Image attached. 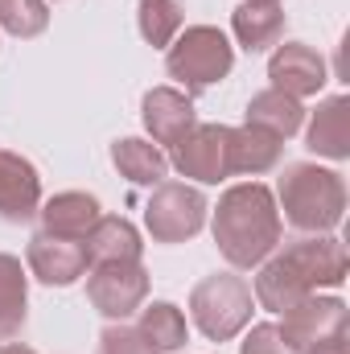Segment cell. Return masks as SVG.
<instances>
[{"label":"cell","mask_w":350,"mask_h":354,"mask_svg":"<svg viewBox=\"0 0 350 354\" xmlns=\"http://www.w3.org/2000/svg\"><path fill=\"white\" fill-rule=\"evenodd\" d=\"M239 354H293V351H288V342L280 338V330H276L272 322H260V326L248 330V338H243Z\"/></svg>","instance_id":"26"},{"label":"cell","mask_w":350,"mask_h":354,"mask_svg":"<svg viewBox=\"0 0 350 354\" xmlns=\"http://www.w3.org/2000/svg\"><path fill=\"white\" fill-rule=\"evenodd\" d=\"M99 354H157V351L145 342V334H140L136 326L111 322V326L99 334Z\"/></svg>","instance_id":"25"},{"label":"cell","mask_w":350,"mask_h":354,"mask_svg":"<svg viewBox=\"0 0 350 354\" xmlns=\"http://www.w3.org/2000/svg\"><path fill=\"white\" fill-rule=\"evenodd\" d=\"M231 33L248 54H264V50L280 46V37H284V8L264 4V0H243L231 12Z\"/></svg>","instance_id":"16"},{"label":"cell","mask_w":350,"mask_h":354,"mask_svg":"<svg viewBox=\"0 0 350 354\" xmlns=\"http://www.w3.org/2000/svg\"><path fill=\"white\" fill-rule=\"evenodd\" d=\"M305 149L330 161H347L350 157V99L347 95H330L317 103L309 132H305Z\"/></svg>","instance_id":"15"},{"label":"cell","mask_w":350,"mask_h":354,"mask_svg":"<svg viewBox=\"0 0 350 354\" xmlns=\"http://www.w3.org/2000/svg\"><path fill=\"white\" fill-rule=\"evenodd\" d=\"M29 313V272L17 256L0 252V342H12Z\"/></svg>","instance_id":"20"},{"label":"cell","mask_w":350,"mask_h":354,"mask_svg":"<svg viewBox=\"0 0 350 354\" xmlns=\"http://www.w3.org/2000/svg\"><path fill=\"white\" fill-rule=\"evenodd\" d=\"M248 124L272 132L276 140H288L293 132H301L305 107H301V99H293V95H284V91L268 87V91H260V95H252V103H248Z\"/></svg>","instance_id":"21"},{"label":"cell","mask_w":350,"mask_h":354,"mask_svg":"<svg viewBox=\"0 0 350 354\" xmlns=\"http://www.w3.org/2000/svg\"><path fill=\"white\" fill-rule=\"evenodd\" d=\"M25 268H29V276H37L50 288H66V284H75V280L87 276V268H91L87 243L37 231L29 239V248H25Z\"/></svg>","instance_id":"9"},{"label":"cell","mask_w":350,"mask_h":354,"mask_svg":"<svg viewBox=\"0 0 350 354\" xmlns=\"http://www.w3.org/2000/svg\"><path fill=\"white\" fill-rule=\"evenodd\" d=\"M206 198L202 189L185 185V181H161L153 185V198L145 202V227L153 235V243H185L206 227Z\"/></svg>","instance_id":"5"},{"label":"cell","mask_w":350,"mask_h":354,"mask_svg":"<svg viewBox=\"0 0 350 354\" xmlns=\"http://www.w3.org/2000/svg\"><path fill=\"white\" fill-rule=\"evenodd\" d=\"M293 272L305 280V288L309 292H317V288H338L342 280H347V248H342V239H334V235H305V239H293L284 252H280Z\"/></svg>","instance_id":"10"},{"label":"cell","mask_w":350,"mask_h":354,"mask_svg":"<svg viewBox=\"0 0 350 354\" xmlns=\"http://www.w3.org/2000/svg\"><path fill=\"white\" fill-rule=\"evenodd\" d=\"M140 120H145V132L153 136V145H169L174 149L177 140L198 124V111H194V99L185 91L153 87L140 99Z\"/></svg>","instance_id":"13"},{"label":"cell","mask_w":350,"mask_h":354,"mask_svg":"<svg viewBox=\"0 0 350 354\" xmlns=\"http://www.w3.org/2000/svg\"><path fill=\"white\" fill-rule=\"evenodd\" d=\"M227 124H194L174 149H169V165L190 181L202 185H219L231 177L227 165Z\"/></svg>","instance_id":"8"},{"label":"cell","mask_w":350,"mask_h":354,"mask_svg":"<svg viewBox=\"0 0 350 354\" xmlns=\"http://www.w3.org/2000/svg\"><path fill=\"white\" fill-rule=\"evenodd\" d=\"M347 326H350V309L342 297H317V292H309L305 301H297L293 309H284V322L276 330L288 342V351L301 354V351H309V346L347 338Z\"/></svg>","instance_id":"7"},{"label":"cell","mask_w":350,"mask_h":354,"mask_svg":"<svg viewBox=\"0 0 350 354\" xmlns=\"http://www.w3.org/2000/svg\"><path fill=\"white\" fill-rule=\"evenodd\" d=\"M276 210L305 235H330L347 214V181L326 165L293 161L276 177Z\"/></svg>","instance_id":"2"},{"label":"cell","mask_w":350,"mask_h":354,"mask_svg":"<svg viewBox=\"0 0 350 354\" xmlns=\"http://www.w3.org/2000/svg\"><path fill=\"white\" fill-rule=\"evenodd\" d=\"M0 354H37V351H29V346H21V342H4Z\"/></svg>","instance_id":"28"},{"label":"cell","mask_w":350,"mask_h":354,"mask_svg":"<svg viewBox=\"0 0 350 354\" xmlns=\"http://www.w3.org/2000/svg\"><path fill=\"white\" fill-rule=\"evenodd\" d=\"M111 165L120 177H128L132 185H161L169 174V157L161 153V145L140 140V136H124L111 145Z\"/></svg>","instance_id":"19"},{"label":"cell","mask_w":350,"mask_h":354,"mask_svg":"<svg viewBox=\"0 0 350 354\" xmlns=\"http://www.w3.org/2000/svg\"><path fill=\"white\" fill-rule=\"evenodd\" d=\"M235 66V46L227 41L223 29L214 25H190L181 29L169 50H165V75L177 87H185V95H202L214 83H223Z\"/></svg>","instance_id":"3"},{"label":"cell","mask_w":350,"mask_h":354,"mask_svg":"<svg viewBox=\"0 0 350 354\" xmlns=\"http://www.w3.org/2000/svg\"><path fill=\"white\" fill-rule=\"evenodd\" d=\"M210 231L231 268H260L280 248V235H284L276 194L264 181H239L223 189L210 214Z\"/></svg>","instance_id":"1"},{"label":"cell","mask_w":350,"mask_h":354,"mask_svg":"<svg viewBox=\"0 0 350 354\" xmlns=\"http://www.w3.org/2000/svg\"><path fill=\"white\" fill-rule=\"evenodd\" d=\"M87 301L107 322H128L149 301V268L140 260L87 268Z\"/></svg>","instance_id":"6"},{"label":"cell","mask_w":350,"mask_h":354,"mask_svg":"<svg viewBox=\"0 0 350 354\" xmlns=\"http://www.w3.org/2000/svg\"><path fill=\"white\" fill-rule=\"evenodd\" d=\"M264 4H280V0H264Z\"/></svg>","instance_id":"29"},{"label":"cell","mask_w":350,"mask_h":354,"mask_svg":"<svg viewBox=\"0 0 350 354\" xmlns=\"http://www.w3.org/2000/svg\"><path fill=\"white\" fill-rule=\"evenodd\" d=\"M301 354H350L347 351V338H334V342H322V346H309Z\"/></svg>","instance_id":"27"},{"label":"cell","mask_w":350,"mask_h":354,"mask_svg":"<svg viewBox=\"0 0 350 354\" xmlns=\"http://www.w3.org/2000/svg\"><path fill=\"white\" fill-rule=\"evenodd\" d=\"M252 313H256L252 284L235 272H214L198 280L190 292V317L210 342H231L235 334H243L252 326Z\"/></svg>","instance_id":"4"},{"label":"cell","mask_w":350,"mask_h":354,"mask_svg":"<svg viewBox=\"0 0 350 354\" xmlns=\"http://www.w3.org/2000/svg\"><path fill=\"white\" fill-rule=\"evenodd\" d=\"M99 198L83 194V189H62L54 198L42 202L37 218H42V231L46 235H58V239H87L91 227L99 223Z\"/></svg>","instance_id":"14"},{"label":"cell","mask_w":350,"mask_h":354,"mask_svg":"<svg viewBox=\"0 0 350 354\" xmlns=\"http://www.w3.org/2000/svg\"><path fill=\"white\" fill-rule=\"evenodd\" d=\"M280 149H284V140H276L272 132L252 128V124L227 132V165H231V174L260 177L268 169H276L280 165Z\"/></svg>","instance_id":"17"},{"label":"cell","mask_w":350,"mask_h":354,"mask_svg":"<svg viewBox=\"0 0 350 354\" xmlns=\"http://www.w3.org/2000/svg\"><path fill=\"white\" fill-rule=\"evenodd\" d=\"M268 79H272L276 91H284V95H293V99H313L317 91L326 87L330 71H326V58H322L313 46H305V41H284V46H276L272 58H268Z\"/></svg>","instance_id":"11"},{"label":"cell","mask_w":350,"mask_h":354,"mask_svg":"<svg viewBox=\"0 0 350 354\" xmlns=\"http://www.w3.org/2000/svg\"><path fill=\"white\" fill-rule=\"evenodd\" d=\"M42 210V177L37 165L21 153L0 149V218L4 223H29Z\"/></svg>","instance_id":"12"},{"label":"cell","mask_w":350,"mask_h":354,"mask_svg":"<svg viewBox=\"0 0 350 354\" xmlns=\"http://www.w3.org/2000/svg\"><path fill=\"white\" fill-rule=\"evenodd\" d=\"M87 243V260L91 264H120V260H140L145 243L140 231L124 218V214H99V223L91 227Z\"/></svg>","instance_id":"18"},{"label":"cell","mask_w":350,"mask_h":354,"mask_svg":"<svg viewBox=\"0 0 350 354\" xmlns=\"http://www.w3.org/2000/svg\"><path fill=\"white\" fill-rule=\"evenodd\" d=\"M50 25L46 0H0V29L12 37H42Z\"/></svg>","instance_id":"24"},{"label":"cell","mask_w":350,"mask_h":354,"mask_svg":"<svg viewBox=\"0 0 350 354\" xmlns=\"http://www.w3.org/2000/svg\"><path fill=\"white\" fill-rule=\"evenodd\" d=\"M136 25H140V37L149 46L169 50V41H174L177 33H181V25H185V8H181V0H140Z\"/></svg>","instance_id":"23"},{"label":"cell","mask_w":350,"mask_h":354,"mask_svg":"<svg viewBox=\"0 0 350 354\" xmlns=\"http://www.w3.org/2000/svg\"><path fill=\"white\" fill-rule=\"evenodd\" d=\"M136 330L145 334V342L157 354H174L185 346L190 338V326H185V313L177 309L174 301H153V305H140V322Z\"/></svg>","instance_id":"22"}]
</instances>
